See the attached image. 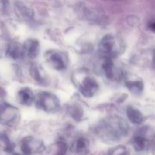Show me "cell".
I'll return each instance as SVG.
<instances>
[{
  "instance_id": "cell-23",
  "label": "cell",
  "mask_w": 155,
  "mask_h": 155,
  "mask_svg": "<svg viewBox=\"0 0 155 155\" xmlns=\"http://www.w3.org/2000/svg\"><path fill=\"white\" fill-rule=\"evenodd\" d=\"M154 151H155V142H154Z\"/></svg>"
},
{
  "instance_id": "cell-4",
  "label": "cell",
  "mask_w": 155,
  "mask_h": 155,
  "mask_svg": "<svg viewBox=\"0 0 155 155\" xmlns=\"http://www.w3.org/2000/svg\"><path fill=\"white\" fill-rule=\"evenodd\" d=\"M20 111L14 106L0 100V122L8 127H15L20 120Z\"/></svg>"
},
{
  "instance_id": "cell-6",
  "label": "cell",
  "mask_w": 155,
  "mask_h": 155,
  "mask_svg": "<svg viewBox=\"0 0 155 155\" xmlns=\"http://www.w3.org/2000/svg\"><path fill=\"white\" fill-rule=\"evenodd\" d=\"M21 148L24 155H33L42 152L45 147L40 140L29 136L23 139Z\"/></svg>"
},
{
  "instance_id": "cell-18",
  "label": "cell",
  "mask_w": 155,
  "mask_h": 155,
  "mask_svg": "<svg viewBox=\"0 0 155 155\" xmlns=\"http://www.w3.org/2000/svg\"><path fill=\"white\" fill-rule=\"evenodd\" d=\"M109 155H129V152L125 146L119 145L109 150Z\"/></svg>"
},
{
  "instance_id": "cell-19",
  "label": "cell",
  "mask_w": 155,
  "mask_h": 155,
  "mask_svg": "<svg viewBox=\"0 0 155 155\" xmlns=\"http://www.w3.org/2000/svg\"><path fill=\"white\" fill-rule=\"evenodd\" d=\"M71 115L76 120H79L82 116V110L80 107H74L71 108Z\"/></svg>"
},
{
  "instance_id": "cell-12",
  "label": "cell",
  "mask_w": 155,
  "mask_h": 155,
  "mask_svg": "<svg viewBox=\"0 0 155 155\" xmlns=\"http://www.w3.org/2000/svg\"><path fill=\"white\" fill-rule=\"evenodd\" d=\"M89 147V142L84 138H78L72 143L71 151L75 154H81L87 151Z\"/></svg>"
},
{
  "instance_id": "cell-13",
  "label": "cell",
  "mask_w": 155,
  "mask_h": 155,
  "mask_svg": "<svg viewBox=\"0 0 155 155\" xmlns=\"http://www.w3.org/2000/svg\"><path fill=\"white\" fill-rule=\"evenodd\" d=\"M128 118L132 123L135 124H140L144 120V116L138 109L132 107H129L126 110Z\"/></svg>"
},
{
  "instance_id": "cell-17",
  "label": "cell",
  "mask_w": 155,
  "mask_h": 155,
  "mask_svg": "<svg viewBox=\"0 0 155 155\" xmlns=\"http://www.w3.org/2000/svg\"><path fill=\"white\" fill-rule=\"evenodd\" d=\"M0 148L7 152H12L13 151V145L5 135H1L0 136Z\"/></svg>"
},
{
  "instance_id": "cell-9",
  "label": "cell",
  "mask_w": 155,
  "mask_h": 155,
  "mask_svg": "<svg viewBox=\"0 0 155 155\" xmlns=\"http://www.w3.org/2000/svg\"><path fill=\"white\" fill-rule=\"evenodd\" d=\"M7 54L14 60L22 59L25 55L24 46L18 42H12L8 47Z\"/></svg>"
},
{
  "instance_id": "cell-20",
  "label": "cell",
  "mask_w": 155,
  "mask_h": 155,
  "mask_svg": "<svg viewBox=\"0 0 155 155\" xmlns=\"http://www.w3.org/2000/svg\"><path fill=\"white\" fill-rule=\"evenodd\" d=\"M58 147H59V153H58L59 155H65L67 151L66 144L64 142L60 141V142L58 143Z\"/></svg>"
},
{
  "instance_id": "cell-11",
  "label": "cell",
  "mask_w": 155,
  "mask_h": 155,
  "mask_svg": "<svg viewBox=\"0 0 155 155\" xmlns=\"http://www.w3.org/2000/svg\"><path fill=\"white\" fill-rule=\"evenodd\" d=\"M18 99L21 104L30 105L34 101L35 96L31 89L29 88H24L18 92Z\"/></svg>"
},
{
  "instance_id": "cell-8",
  "label": "cell",
  "mask_w": 155,
  "mask_h": 155,
  "mask_svg": "<svg viewBox=\"0 0 155 155\" xmlns=\"http://www.w3.org/2000/svg\"><path fill=\"white\" fill-rule=\"evenodd\" d=\"M24 49L25 55L30 58L33 59L36 58L40 52V43L36 39H30L26 41L24 44Z\"/></svg>"
},
{
  "instance_id": "cell-5",
  "label": "cell",
  "mask_w": 155,
  "mask_h": 155,
  "mask_svg": "<svg viewBox=\"0 0 155 155\" xmlns=\"http://www.w3.org/2000/svg\"><path fill=\"white\" fill-rule=\"evenodd\" d=\"M46 61L50 66L57 71L66 69L68 64V57L65 53L57 50H51L46 54Z\"/></svg>"
},
{
  "instance_id": "cell-22",
  "label": "cell",
  "mask_w": 155,
  "mask_h": 155,
  "mask_svg": "<svg viewBox=\"0 0 155 155\" xmlns=\"http://www.w3.org/2000/svg\"><path fill=\"white\" fill-rule=\"evenodd\" d=\"M13 155H22V154H14Z\"/></svg>"
},
{
  "instance_id": "cell-15",
  "label": "cell",
  "mask_w": 155,
  "mask_h": 155,
  "mask_svg": "<svg viewBox=\"0 0 155 155\" xmlns=\"http://www.w3.org/2000/svg\"><path fill=\"white\" fill-rule=\"evenodd\" d=\"M132 145L135 151H142L146 149L147 145V142L146 139H144L142 136H135L132 140Z\"/></svg>"
},
{
  "instance_id": "cell-10",
  "label": "cell",
  "mask_w": 155,
  "mask_h": 155,
  "mask_svg": "<svg viewBox=\"0 0 155 155\" xmlns=\"http://www.w3.org/2000/svg\"><path fill=\"white\" fill-rule=\"evenodd\" d=\"M103 69L104 71L106 77L109 80H115L119 78L120 71H118L115 68L113 61L112 59H105V61L103 64Z\"/></svg>"
},
{
  "instance_id": "cell-21",
  "label": "cell",
  "mask_w": 155,
  "mask_h": 155,
  "mask_svg": "<svg viewBox=\"0 0 155 155\" xmlns=\"http://www.w3.org/2000/svg\"><path fill=\"white\" fill-rule=\"evenodd\" d=\"M150 29L153 32H155V21H154V22H153V23H151V24H150Z\"/></svg>"
},
{
  "instance_id": "cell-2",
  "label": "cell",
  "mask_w": 155,
  "mask_h": 155,
  "mask_svg": "<svg viewBox=\"0 0 155 155\" xmlns=\"http://www.w3.org/2000/svg\"><path fill=\"white\" fill-rule=\"evenodd\" d=\"M125 44L113 35H106L99 43V52L105 59H112L124 51Z\"/></svg>"
},
{
  "instance_id": "cell-3",
  "label": "cell",
  "mask_w": 155,
  "mask_h": 155,
  "mask_svg": "<svg viewBox=\"0 0 155 155\" xmlns=\"http://www.w3.org/2000/svg\"><path fill=\"white\" fill-rule=\"evenodd\" d=\"M35 105L38 109L49 113L56 111L59 108V101L53 94L46 92H41L35 97Z\"/></svg>"
},
{
  "instance_id": "cell-1",
  "label": "cell",
  "mask_w": 155,
  "mask_h": 155,
  "mask_svg": "<svg viewBox=\"0 0 155 155\" xmlns=\"http://www.w3.org/2000/svg\"><path fill=\"white\" fill-rule=\"evenodd\" d=\"M129 125L119 117H109L103 120L96 128L97 134L108 142H118L129 133Z\"/></svg>"
},
{
  "instance_id": "cell-14",
  "label": "cell",
  "mask_w": 155,
  "mask_h": 155,
  "mask_svg": "<svg viewBox=\"0 0 155 155\" xmlns=\"http://www.w3.org/2000/svg\"><path fill=\"white\" fill-rule=\"evenodd\" d=\"M30 74H31L32 77L38 83H44L46 80V76L44 71H43L42 68H39L36 65H33L31 67Z\"/></svg>"
},
{
  "instance_id": "cell-7",
  "label": "cell",
  "mask_w": 155,
  "mask_h": 155,
  "mask_svg": "<svg viewBox=\"0 0 155 155\" xmlns=\"http://www.w3.org/2000/svg\"><path fill=\"white\" fill-rule=\"evenodd\" d=\"M81 93L86 98H91L96 94L99 89L98 83L93 77L87 76L84 77L78 86Z\"/></svg>"
},
{
  "instance_id": "cell-16",
  "label": "cell",
  "mask_w": 155,
  "mask_h": 155,
  "mask_svg": "<svg viewBox=\"0 0 155 155\" xmlns=\"http://www.w3.org/2000/svg\"><path fill=\"white\" fill-rule=\"evenodd\" d=\"M126 87L132 92L135 94H138L142 92L144 89L143 83L141 81H128L126 82Z\"/></svg>"
}]
</instances>
